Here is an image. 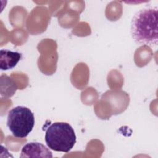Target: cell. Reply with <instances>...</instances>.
Returning a JSON list of instances; mask_svg holds the SVG:
<instances>
[{
    "instance_id": "cell-3",
    "label": "cell",
    "mask_w": 158,
    "mask_h": 158,
    "mask_svg": "<svg viewBox=\"0 0 158 158\" xmlns=\"http://www.w3.org/2000/svg\"><path fill=\"white\" fill-rule=\"evenodd\" d=\"M35 125V117L31 110L25 106H18L8 112L7 126L16 138L27 137Z\"/></svg>"
},
{
    "instance_id": "cell-1",
    "label": "cell",
    "mask_w": 158,
    "mask_h": 158,
    "mask_svg": "<svg viewBox=\"0 0 158 158\" xmlns=\"http://www.w3.org/2000/svg\"><path fill=\"white\" fill-rule=\"evenodd\" d=\"M130 33L136 43L150 47L157 46V7H145L135 13L131 20Z\"/></svg>"
},
{
    "instance_id": "cell-5",
    "label": "cell",
    "mask_w": 158,
    "mask_h": 158,
    "mask_svg": "<svg viewBox=\"0 0 158 158\" xmlns=\"http://www.w3.org/2000/svg\"><path fill=\"white\" fill-rule=\"evenodd\" d=\"M22 58V54L9 49L0 51V69L2 70L12 69Z\"/></svg>"
},
{
    "instance_id": "cell-2",
    "label": "cell",
    "mask_w": 158,
    "mask_h": 158,
    "mask_svg": "<svg viewBox=\"0 0 158 158\" xmlns=\"http://www.w3.org/2000/svg\"><path fill=\"white\" fill-rule=\"evenodd\" d=\"M45 141L48 147L52 150L68 152L76 143V135L69 123L57 122L47 128Z\"/></svg>"
},
{
    "instance_id": "cell-4",
    "label": "cell",
    "mask_w": 158,
    "mask_h": 158,
    "mask_svg": "<svg viewBox=\"0 0 158 158\" xmlns=\"http://www.w3.org/2000/svg\"><path fill=\"white\" fill-rule=\"evenodd\" d=\"M20 157H52L51 151L38 142H30L22 148Z\"/></svg>"
}]
</instances>
